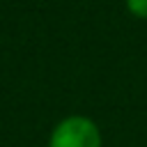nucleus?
Listing matches in <instances>:
<instances>
[{
    "instance_id": "obj_1",
    "label": "nucleus",
    "mask_w": 147,
    "mask_h": 147,
    "mask_svg": "<svg viewBox=\"0 0 147 147\" xmlns=\"http://www.w3.org/2000/svg\"><path fill=\"white\" fill-rule=\"evenodd\" d=\"M101 145H103L101 129L87 115H67L53 126L48 136V147H101Z\"/></svg>"
},
{
    "instance_id": "obj_2",
    "label": "nucleus",
    "mask_w": 147,
    "mask_h": 147,
    "mask_svg": "<svg viewBox=\"0 0 147 147\" xmlns=\"http://www.w3.org/2000/svg\"><path fill=\"white\" fill-rule=\"evenodd\" d=\"M124 5L136 18H147V0H124Z\"/></svg>"
}]
</instances>
